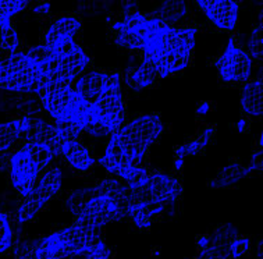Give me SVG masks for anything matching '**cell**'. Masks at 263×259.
Listing matches in <instances>:
<instances>
[{"label":"cell","mask_w":263,"mask_h":259,"mask_svg":"<svg viewBox=\"0 0 263 259\" xmlns=\"http://www.w3.org/2000/svg\"><path fill=\"white\" fill-rule=\"evenodd\" d=\"M109 78H110V72L92 70L82 74L74 82V89L82 101H85L88 105H92L106 91L109 85Z\"/></svg>","instance_id":"7c38bea8"},{"label":"cell","mask_w":263,"mask_h":259,"mask_svg":"<svg viewBox=\"0 0 263 259\" xmlns=\"http://www.w3.org/2000/svg\"><path fill=\"white\" fill-rule=\"evenodd\" d=\"M62 155L63 158L66 159L68 166L80 173L89 172L95 164V159L89 152V149L81 144L78 139L67 141L63 145Z\"/></svg>","instance_id":"9a60e30c"},{"label":"cell","mask_w":263,"mask_h":259,"mask_svg":"<svg viewBox=\"0 0 263 259\" xmlns=\"http://www.w3.org/2000/svg\"><path fill=\"white\" fill-rule=\"evenodd\" d=\"M181 195L182 184L177 177L146 170L134 181L127 182V217L138 229H149Z\"/></svg>","instance_id":"3957f363"},{"label":"cell","mask_w":263,"mask_h":259,"mask_svg":"<svg viewBox=\"0 0 263 259\" xmlns=\"http://www.w3.org/2000/svg\"><path fill=\"white\" fill-rule=\"evenodd\" d=\"M209 109H211V105H209V102H201V103H199V106L196 107V113H198V115L205 116L206 113L209 112Z\"/></svg>","instance_id":"836d02e7"},{"label":"cell","mask_w":263,"mask_h":259,"mask_svg":"<svg viewBox=\"0 0 263 259\" xmlns=\"http://www.w3.org/2000/svg\"><path fill=\"white\" fill-rule=\"evenodd\" d=\"M50 10V3H41V5L35 6L34 13L39 15H46Z\"/></svg>","instance_id":"d6a6232c"},{"label":"cell","mask_w":263,"mask_h":259,"mask_svg":"<svg viewBox=\"0 0 263 259\" xmlns=\"http://www.w3.org/2000/svg\"><path fill=\"white\" fill-rule=\"evenodd\" d=\"M82 23L81 20L76 17V15H63L53 23L46 34L43 36L45 45L49 48H53L59 43L68 41V39H74V35L81 29Z\"/></svg>","instance_id":"4fadbf2b"},{"label":"cell","mask_w":263,"mask_h":259,"mask_svg":"<svg viewBox=\"0 0 263 259\" xmlns=\"http://www.w3.org/2000/svg\"><path fill=\"white\" fill-rule=\"evenodd\" d=\"M215 134H216V127L215 125H208V127H205V128L202 130L201 134L198 135V139L201 141L202 145L203 146H208V145L211 144L212 141H213V138H215Z\"/></svg>","instance_id":"4dcf8cb0"},{"label":"cell","mask_w":263,"mask_h":259,"mask_svg":"<svg viewBox=\"0 0 263 259\" xmlns=\"http://www.w3.org/2000/svg\"><path fill=\"white\" fill-rule=\"evenodd\" d=\"M163 131L164 124L158 113L138 116L110 135L105 154L98 162L121 181H134L148 170L144 166L146 152Z\"/></svg>","instance_id":"6da1fadb"},{"label":"cell","mask_w":263,"mask_h":259,"mask_svg":"<svg viewBox=\"0 0 263 259\" xmlns=\"http://www.w3.org/2000/svg\"><path fill=\"white\" fill-rule=\"evenodd\" d=\"M45 207H46L45 202H42L38 198L32 197V195L21 199L18 207H17V213H15L17 223L18 225H25V223L32 221L45 209Z\"/></svg>","instance_id":"44dd1931"},{"label":"cell","mask_w":263,"mask_h":259,"mask_svg":"<svg viewBox=\"0 0 263 259\" xmlns=\"http://www.w3.org/2000/svg\"><path fill=\"white\" fill-rule=\"evenodd\" d=\"M203 149H205V146L202 145L201 141L196 137V138L188 141L185 144L177 146L176 148V156L184 159L188 158V156H196L198 154H201Z\"/></svg>","instance_id":"f546056e"},{"label":"cell","mask_w":263,"mask_h":259,"mask_svg":"<svg viewBox=\"0 0 263 259\" xmlns=\"http://www.w3.org/2000/svg\"><path fill=\"white\" fill-rule=\"evenodd\" d=\"M195 35L196 28L194 27L176 28L167 25L142 52L158 62L160 78H167L168 76L182 71L191 63L192 52L195 48Z\"/></svg>","instance_id":"277c9868"},{"label":"cell","mask_w":263,"mask_h":259,"mask_svg":"<svg viewBox=\"0 0 263 259\" xmlns=\"http://www.w3.org/2000/svg\"><path fill=\"white\" fill-rule=\"evenodd\" d=\"M251 251V240L248 237H235L230 243V258L242 259Z\"/></svg>","instance_id":"f1b7e54d"},{"label":"cell","mask_w":263,"mask_h":259,"mask_svg":"<svg viewBox=\"0 0 263 259\" xmlns=\"http://www.w3.org/2000/svg\"><path fill=\"white\" fill-rule=\"evenodd\" d=\"M28 6L23 0H0V28L11 24V18Z\"/></svg>","instance_id":"603a6c76"},{"label":"cell","mask_w":263,"mask_h":259,"mask_svg":"<svg viewBox=\"0 0 263 259\" xmlns=\"http://www.w3.org/2000/svg\"><path fill=\"white\" fill-rule=\"evenodd\" d=\"M63 181V173L59 168L49 169L48 172H45L41 176V178L35 186L34 192L31 194L32 197L38 198L42 202L48 205L49 202L52 201L53 198L56 197L62 188ZM29 195V197H31Z\"/></svg>","instance_id":"e0dca14e"},{"label":"cell","mask_w":263,"mask_h":259,"mask_svg":"<svg viewBox=\"0 0 263 259\" xmlns=\"http://www.w3.org/2000/svg\"><path fill=\"white\" fill-rule=\"evenodd\" d=\"M249 174H251V172H249L248 166H244L238 162H233V163H229L221 169L215 178H212L211 182H209V187L215 188V190L230 188L235 184H238L245 177H248Z\"/></svg>","instance_id":"ac0fdd59"},{"label":"cell","mask_w":263,"mask_h":259,"mask_svg":"<svg viewBox=\"0 0 263 259\" xmlns=\"http://www.w3.org/2000/svg\"><path fill=\"white\" fill-rule=\"evenodd\" d=\"M219 76L224 82H247L252 72V59L247 50L237 46L234 38H230L224 52L215 63Z\"/></svg>","instance_id":"30bf717a"},{"label":"cell","mask_w":263,"mask_h":259,"mask_svg":"<svg viewBox=\"0 0 263 259\" xmlns=\"http://www.w3.org/2000/svg\"><path fill=\"white\" fill-rule=\"evenodd\" d=\"M127 182L106 178L71 192L66 201L67 211L77 225L102 230L113 221L127 217Z\"/></svg>","instance_id":"7a4b0ae2"},{"label":"cell","mask_w":263,"mask_h":259,"mask_svg":"<svg viewBox=\"0 0 263 259\" xmlns=\"http://www.w3.org/2000/svg\"><path fill=\"white\" fill-rule=\"evenodd\" d=\"M43 110L52 117L54 123H64L71 119L80 102L74 85L63 82H50L43 85L38 91Z\"/></svg>","instance_id":"9c48e42d"},{"label":"cell","mask_w":263,"mask_h":259,"mask_svg":"<svg viewBox=\"0 0 263 259\" xmlns=\"http://www.w3.org/2000/svg\"><path fill=\"white\" fill-rule=\"evenodd\" d=\"M99 238H102V230L74 223L46 237L36 238L35 259H67L80 256Z\"/></svg>","instance_id":"52a82bcc"},{"label":"cell","mask_w":263,"mask_h":259,"mask_svg":"<svg viewBox=\"0 0 263 259\" xmlns=\"http://www.w3.org/2000/svg\"><path fill=\"white\" fill-rule=\"evenodd\" d=\"M0 89L36 95L39 89L38 68L31 64L24 52L17 50L0 59Z\"/></svg>","instance_id":"ba28073f"},{"label":"cell","mask_w":263,"mask_h":259,"mask_svg":"<svg viewBox=\"0 0 263 259\" xmlns=\"http://www.w3.org/2000/svg\"><path fill=\"white\" fill-rule=\"evenodd\" d=\"M203 10L206 17L211 20L213 25L224 31H233L238 23L239 6L233 0H209V2H196Z\"/></svg>","instance_id":"8fae6325"},{"label":"cell","mask_w":263,"mask_h":259,"mask_svg":"<svg viewBox=\"0 0 263 259\" xmlns=\"http://www.w3.org/2000/svg\"><path fill=\"white\" fill-rule=\"evenodd\" d=\"M125 123V102L120 72H110L109 85L91 105V121L85 128L96 138L113 135Z\"/></svg>","instance_id":"8992f818"},{"label":"cell","mask_w":263,"mask_h":259,"mask_svg":"<svg viewBox=\"0 0 263 259\" xmlns=\"http://www.w3.org/2000/svg\"><path fill=\"white\" fill-rule=\"evenodd\" d=\"M262 148H259L251 156V162L248 164L249 172H262Z\"/></svg>","instance_id":"1f68e13d"},{"label":"cell","mask_w":263,"mask_h":259,"mask_svg":"<svg viewBox=\"0 0 263 259\" xmlns=\"http://www.w3.org/2000/svg\"><path fill=\"white\" fill-rule=\"evenodd\" d=\"M247 125H248V121L245 120V119H241V120L237 123V130H238L239 133H245V130H247Z\"/></svg>","instance_id":"d590c367"},{"label":"cell","mask_w":263,"mask_h":259,"mask_svg":"<svg viewBox=\"0 0 263 259\" xmlns=\"http://www.w3.org/2000/svg\"><path fill=\"white\" fill-rule=\"evenodd\" d=\"M158 78H160L158 62L152 56L144 53L142 62L139 63V66L135 70L127 71L125 80L134 91H141L152 85L155 81H158Z\"/></svg>","instance_id":"5bb4252c"},{"label":"cell","mask_w":263,"mask_h":259,"mask_svg":"<svg viewBox=\"0 0 263 259\" xmlns=\"http://www.w3.org/2000/svg\"><path fill=\"white\" fill-rule=\"evenodd\" d=\"M13 247V227L9 216L0 211V254H5Z\"/></svg>","instance_id":"d4e9b609"},{"label":"cell","mask_w":263,"mask_h":259,"mask_svg":"<svg viewBox=\"0 0 263 259\" xmlns=\"http://www.w3.org/2000/svg\"><path fill=\"white\" fill-rule=\"evenodd\" d=\"M155 13L156 14L153 17L162 20L163 23L172 27L173 24H177L182 21V18H185L190 13V9L187 3L182 0H170V2H163Z\"/></svg>","instance_id":"d6986e66"},{"label":"cell","mask_w":263,"mask_h":259,"mask_svg":"<svg viewBox=\"0 0 263 259\" xmlns=\"http://www.w3.org/2000/svg\"><path fill=\"white\" fill-rule=\"evenodd\" d=\"M53 158L52 149L36 142H25L10 155V181L21 199L34 192L41 173L50 164Z\"/></svg>","instance_id":"5b68a950"},{"label":"cell","mask_w":263,"mask_h":259,"mask_svg":"<svg viewBox=\"0 0 263 259\" xmlns=\"http://www.w3.org/2000/svg\"><path fill=\"white\" fill-rule=\"evenodd\" d=\"M262 24L255 25L252 32L248 38V54L252 60H260L263 52V38H262Z\"/></svg>","instance_id":"484cf974"},{"label":"cell","mask_w":263,"mask_h":259,"mask_svg":"<svg viewBox=\"0 0 263 259\" xmlns=\"http://www.w3.org/2000/svg\"><path fill=\"white\" fill-rule=\"evenodd\" d=\"M20 46V36L13 24L0 28V49L7 54L17 52Z\"/></svg>","instance_id":"cb8c5ba5"},{"label":"cell","mask_w":263,"mask_h":259,"mask_svg":"<svg viewBox=\"0 0 263 259\" xmlns=\"http://www.w3.org/2000/svg\"><path fill=\"white\" fill-rule=\"evenodd\" d=\"M21 138H23L21 117L0 123V154L9 152L10 148Z\"/></svg>","instance_id":"ffe728a7"},{"label":"cell","mask_w":263,"mask_h":259,"mask_svg":"<svg viewBox=\"0 0 263 259\" xmlns=\"http://www.w3.org/2000/svg\"><path fill=\"white\" fill-rule=\"evenodd\" d=\"M184 160H185V159L178 158V156H176V159H174V164H173V166H174V169H176L177 172H180L182 169V166H184Z\"/></svg>","instance_id":"e575fe53"},{"label":"cell","mask_w":263,"mask_h":259,"mask_svg":"<svg viewBox=\"0 0 263 259\" xmlns=\"http://www.w3.org/2000/svg\"><path fill=\"white\" fill-rule=\"evenodd\" d=\"M35 240H17L13 244L14 259H35Z\"/></svg>","instance_id":"83f0119b"},{"label":"cell","mask_w":263,"mask_h":259,"mask_svg":"<svg viewBox=\"0 0 263 259\" xmlns=\"http://www.w3.org/2000/svg\"><path fill=\"white\" fill-rule=\"evenodd\" d=\"M241 109L247 116L260 117L263 112V85L262 80L245 82L239 98Z\"/></svg>","instance_id":"2e32d148"},{"label":"cell","mask_w":263,"mask_h":259,"mask_svg":"<svg viewBox=\"0 0 263 259\" xmlns=\"http://www.w3.org/2000/svg\"><path fill=\"white\" fill-rule=\"evenodd\" d=\"M198 259H206V258H198Z\"/></svg>","instance_id":"8d00e7d4"},{"label":"cell","mask_w":263,"mask_h":259,"mask_svg":"<svg viewBox=\"0 0 263 259\" xmlns=\"http://www.w3.org/2000/svg\"><path fill=\"white\" fill-rule=\"evenodd\" d=\"M113 251L106 245L103 238H99L88 248L82 255V259H111Z\"/></svg>","instance_id":"4316f807"},{"label":"cell","mask_w":263,"mask_h":259,"mask_svg":"<svg viewBox=\"0 0 263 259\" xmlns=\"http://www.w3.org/2000/svg\"><path fill=\"white\" fill-rule=\"evenodd\" d=\"M27 58L31 62V64L36 68H41L43 66H46L49 63H52L54 59L58 58L56 56V53L53 50L52 48H49L46 46L45 43L43 45H36V46H32V48H29L27 52Z\"/></svg>","instance_id":"7402d4cb"}]
</instances>
